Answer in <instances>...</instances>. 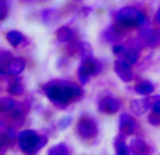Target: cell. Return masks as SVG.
I'll list each match as a JSON object with an SVG mask.
<instances>
[{"label":"cell","mask_w":160,"mask_h":155,"mask_svg":"<svg viewBox=\"0 0 160 155\" xmlns=\"http://www.w3.org/2000/svg\"><path fill=\"white\" fill-rule=\"evenodd\" d=\"M44 92L51 102L61 107H65L83 96V89L79 85L65 80H52L47 83L44 86Z\"/></svg>","instance_id":"1"},{"label":"cell","mask_w":160,"mask_h":155,"mask_svg":"<svg viewBox=\"0 0 160 155\" xmlns=\"http://www.w3.org/2000/svg\"><path fill=\"white\" fill-rule=\"evenodd\" d=\"M17 141H18V147L22 152L27 155H32V154H37L47 144L48 137L39 136L34 130H22L17 136Z\"/></svg>","instance_id":"2"},{"label":"cell","mask_w":160,"mask_h":155,"mask_svg":"<svg viewBox=\"0 0 160 155\" xmlns=\"http://www.w3.org/2000/svg\"><path fill=\"white\" fill-rule=\"evenodd\" d=\"M115 20L118 24L124 25V27L133 28L145 25L148 19L139 8H135L132 6H125V7H121L115 13Z\"/></svg>","instance_id":"3"},{"label":"cell","mask_w":160,"mask_h":155,"mask_svg":"<svg viewBox=\"0 0 160 155\" xmlns=\"http://www.w3.org/2000/svg\"><path fill=\"white\" fill-rule=\"evenodd\" d=\"M100 71H101V64L97 59H94L93 56L82 59V64H80V67L78 69V76H79L80 83L86 85L90 80V78L97 75Z\"/></svg>","instance_id":"4"},{"label":"cell","mask_w":160,"mask_h":155,"mask_svg":"<svg viewBox=\"0 0 160 155\" xmlns=\"http://www.w3.org/2000/svg\"><path fill=\"white\" fill-rule=\"evenodd\" d=\"M76 133L82 140H91L97 136L98 133V127L97 123L90 117H82L79 120L78 126H76Z\"/></svg>","instance_id":"5"},{"label":"cell","mask_w":160,"mask_h":155,"mask_svg":"<svg viewBox=\"0 0 160 155\" xmlns=\"http://www.w3.org/2000/svg\"><path fill=\"white\" fill-rule=\"evenodd\" d=\"M25 69V61L22 58H11L6 65H2V75L18 76Z\"/></svg>","instance_id":"6"},{"label":"cell","mask_w":160,"mask_h":155,"mask_svg":"<svg viewBox=\"0 0 160 155\" xmlns=\"http://www.w3.org/2000/svg\"><path fill=\"white\" fill-rule=\"evenodd\" d=\"M132 65L128 64L127 61H124L122 58H118L115 62H114V71H115L117 76L122 80V82H131L133 79V72L131 69Z\"/></svg>","instance_id":"7"},{"label":"cell","mask_w":160,"mask_h":155,"mask_svg":"<svg viewBox=\"0 0 160 155\" xmlns=\"http://www.w3.org/2000/svg\"><path fill=\"white\" fill-rule=\"evenodd\" d=\"M121 109V102L117 97L105 96L98 102V110L105 114H115Z\"/></svg>","instance_id":"8"},{"label":"cell","mask_w":160,"mask_h":155,"mask_svg":"<svg viewBox=\"0 0 160 155\" xmlns=\"http://www.w3.org/2000/svg\"><path fill=\"white\" fill-rule=\"evenodd\" d=\"M118 128H119V133L124 134L125 137L127 136H132L136 130V121L131 114L128 113H124L121 114L119 117V124H118Z\"/></svg>","instance_id":"9"},{"label":"cell","mask_w":160,"mask_h":155,"mask_svg":"<svg viewBox=\"0 0 160 155\" xmlns=\"http://www.w3.org/2000/svg\"><path fill=\"white\" fill-rule=\"evenodd\" d=\"M129 109L135 116H143L148 110L150 109L149 103H148V99L145 96V99H133L129 102Z\"/></svg>","instance_id":"10"},{"label":"cell","mask_w":160,"mask_h":155,"mask_svg":"<svg viewBox=\"0 0 160 155\" xmlns=\"http://www.w3.org/2000/svg\"><path fill=\"white\" fill-rule=\"evenodd\" d=\"M73 52L79 54L80 59H86V58H90L93 55V48L88 42L86 41H78L75 42V48H73Z\"/></svg>","instance_id":"11"},{"label":"cell","mask_w":160,"mask_h":155,"mask_svg":"<svg viewBox=\"0 0 160 155\" xmlns=\"http://www.w3.org/2000/svg\"><path fill=\"white\" fill-rule=\"evenodd\" d=\"M39 17H41V21L44 23V24L49 25V24H53L55 21H58L59 20V11L56 10V8H45V10H42L41 13H39Z\"/></svg>","instance_id":"12"},{"label":"cell","mask_w":160,"mask_h":155,"mask_svg":"<svg viewBox=\"0 0 160 155\" xmlns=\"http://www.w3.org/2000/svg\"><path fill=\"white\" fill-rule=\"evenodd\" d=\"M114 148H115V152L118 155H127L131 154V150L128 147V144L125 142V136L119 133V136H117L114 138Z\"/></svg>","instance_id":"13"},{"label":"cell","mask_w":160,"mask_h":155,"mask_svg":"<svg viewBox=\"0 0 160 155\" xmlns=\"http://www.w3.org/2000/svg\"><path fill=\"white\" fill-rule=\"evenodd\" d=\"M133 90L138 94H141V96H149V94H152L155 92V86L149 80H141V82H138L135 85Z\"/></svg>","instance_id":"14"},{"label":"cell","mask_w":160,"mask_h":155,"mask_svg":"<svg viewBox=\"0 0 160 155\" xmlns=\"http://www.w3.org/2000/svg\"><path fill=\"white\" fill-rule=\"evenodd\" d=\"M129 150H131V154H145L148 152V144L143 141L142 138H133L129 144Z\"/></svg>","instance_id":"15"},{"label":"cell","mask_w":160,"mask_h":155,"mask_svg":"<svg viewBox=\"0 0 160 155\" xmlns=\"http://www.w3.org/2000/svg\"><path fill=\"white\" fill-rule=\"evenodd\" d=\"M73 37H75V33L68 25H63V27H61L56 31V40L61 42H70L73 40Z\"/></svg>","instance_id":"16"},{"label":"cell","mask_w":160,"mask_h":155,"mask_svg":"<svg viewBox=\"0 0 160 155\" xmlns=\"http://www.w3.org/2000/svg\"><path fill=\"white\" fill-rule=\"evenodd\" d=\"M6 40H7V41L10 42L13 47H18V45L25 40V37L22 35L20 31L10 30V31H7V34H6Z\"/></svg>","instance_id":"17"},{"label":"cell","mask_w":160,"mask_h":155,"mask_svg":"<svg viewBox=\"0 0 160 155\" xmlns=\"http://www.w3.org/2000/svg\"><path fill=\"white\" fill-rule=\"evenodd\" d=\"M119 58H122L124 61H127L128 64H131V65H135L136 62L139 61V51L127 47V50L124 51L122 55H119Z\"/></svg>","instance_id":"18"},{"label":"cell","mask_w":160,"mask_h":155,"mask_svg":"<svg viewBox=\"0 0 160 155\" xmlns=\"http://www.w3.org/2000/svg\"><path fill=\"white\" fill-rule=\"evenodd\" d=\"M7 93L11 94V96H21V94L24 93V86H22V83L17 79V80H14V82H11L10 85H8Z\"/></svg>","instance_id":"19"},{"label":"cell","mask_w":160,"mask_h":155,"mask_svg":"<svg viewBox=\"0 0 160 155\" xmlns=\"http://www.w3.org/2000/svg\"><path fill=\"white\" fill-rule=\"evenodd\" d=\"M104 37H105V41L110 42V44H112V42L118 41L121 35H119V33L117 31V28L114 27V25H110V27L104 31Z\"/></svg>","instance_id":"20"},{"label":"cell","mask_w":160,"mask_h":155,"mask_svg":"<svg viewBox=\"0 0 160 155\" xmlns=\"http://www.w3.org/2000/svg\"><path fill=\"white\" fill-rule=\"evenodd\" d=\"M14 107H16V102L13 99H10V97H2V100H0V111L2 113H8Z\"/></svg>","instance_id":"21"},{"label":"cell","mask_w":160,"mask_h":155,"mask_svg":"<svg viewBox=\"0 0 160 155\" xmlns=\"http://www.w3.org/2000/svg\"><path fill=\"white\" fill-rule=\"evenodd\" d=\"M48 154L49 155H68V154H70V150L63 142H61V144L55 145V147H51L48 150Z\"/></svg>","instance_id":"22"},{"label":"cell","mask_w":160,"mask_h":155,"mask_svg":"<svg viewBox=\"0 0 160 155\" xmlns=\"http://www.w3.org/2000/svg\"><path fill=\"white\" fill-rule=\"evenodd\" d=\"M148 121L152 126H160V106L152 109V113L148 116Z\"/></svg>","instance_id":"23"},{"label":"cell","mask_w":160,"mask_h":155,"mask_svg":"<svg viewBox=\"0 0 160 155\" xmlns=\"http://www.w3.org/2000/svg\"><path fill=\"white\" fill-rule=\"evenodd\" d=\"M70 124H72V117H70V116H65V117H62V119L58 121V128L65 130V128H68Z\"/></svg>","instance_id":"24"},{"label":"cell","mask_w":160,"mask_h":155,"mask_svg":"<svg viewBox=\"0 0 160 155\" xmlns=\"http://www.w3.org/2000/svg\"><path fill=\"white\" fill-rule=\"evenodd\" d=\"M148 99V103H149L150 109L156 107V106H160V94H153V96H146Z\"/></svg>","instance_id":"25"},{"label":"cell","mask_w":160,"mask_h":155,"mask_svg":"<svg viewBox=\"0 0 160 155\" xmlns=\"http://www.w3.org/2000/svg\"><path fill=\"white\" fill-rule=\"evenodd\" d=\"M127 50V47L125 45H122V44H114L112 45V52L115 54V55H122L124 54V51Z\"/></svg>","instance_id":"26"},{"label":"cell","mask_w":160,"mask_h":155,"mask_svg":"<svg viewBox=\"0 0 160 155\" xmlns=\"http://www.w3.org/2000/svg\"><path fill=\"white\" fill-rule=\"evenodd\" d=\"M2 14H0V20H6V17H7V13H8V6L7 3H6V0H2Z\"/></svg>","instance_id":"27"},{"label":"cell","mask_w":160,"mask_h":155,"mask_svg":"<svg viewBox=\"0 0 160 155\" xmlns=\"http://www.w3.org/2000/svg\"><path fill=\"white\" fill-rule=\"evenodd\" d=\"M156 21L160 23V8L158 10V13H156Z\"/></svg>","instance_id":"28"},{"label":"cell","mask_w":160,"mask_h":155,"mask_svg":"<svg viewBox=\"0 0 160 155\" xmlns=\"http://www.w3.org/2000/svg\"><path fill=\"white\" fill-rule=\"evenodd\" d=\"M24 2H30V0H24Z\"/></svg>","instance_id":"29"}]
</instances>
